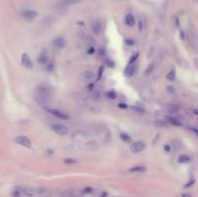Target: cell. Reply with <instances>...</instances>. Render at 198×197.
<instances>
[{
  "mask_svg": "<svg viewBox=\"0 0 198 197\" xmlns=\"http://www.w3.org/2000/svg\"><path fill=\"white\" fill-rule=\"evenodd\" d=\"M82 0H61L59 3H58V6H61V7H67V6H71V5H74V4H77V3H80Z\"/></svg>",
  "mask_w": 198,
  "mask_h": 197,
  "instance_id": "obj_10",
  "label": "cell"
},
{
  "mask_svg": "<svg viewBox=\"0 0 198 197\" xmlns=\"http://www.w3.org/2000/svg\"><path fill=\"white\" fill-rule=\"evenodd\" d=\"M193 113H194L195 115L198 116V109H193Z\"/></svg>",
  "mask_w": 198,
  "mask_h": 197,
  "instance_id": "obj_39",
  "label": "cell"
},
{
  "mask_svg": "<svg viewBox=\"0 0 198 197\" xmlns=\"http://www.w3.org/2000/svg\"><path fill=\"white\" fill-rule=\"evenodd\" d=\"M85 148L87 151H90V152H93V151H96L97 149L99 148V144L97 141H94V140H92V141H89L86 143L85 145Z\"/></svg>",
  "mask_w": 198,
  "mask_h": 197,
  "instance_id": "obj_12",
  "label": "cell"
},
{
  "mask_svg": "<svg viewBox=\"0 0 198 197\" xmlns=\"http://www.w3.org/2000/svg\"><path fill=\"white\" fill-rule=\"evenodd\" d=\"M50 127H51V130H52L55 133H57L58 135H66L69 131L67 127L64 125H61V124H53Z\"/></svg>",
  "mask_w": 198,
  "mask_h": 197,
  "instance_id": "obj_2",
  "label": "cell"
},
{
  "mask_svg": "<svg viewBox=\"0 0 198 197\" xmlns=\"http://www.w3.org/2000/svg\"><path fill=\"white\" fill-rule=\"evenodd\" d=\"M65 43H66L65 39H64L63 37H57V38H55L53 41V46L56 47V49H63V47L65 46Z\"/></svg>",
  "mask_w": 198,
  "mask_h": 197,
  "instance_id": "obj_8",
  "label": "cell"
},
{
  "mask_svg": "<svg viewBox=\"0 0 198 197\" xmlns=\"http://www.w3.org/2000/svg\"><path fill=\"white\" fill-rule=\"evenodd\" d=\"M80 77H81V79H82V80L90 81V80H92L93 78H95V73L93 72H91V71H86V72L81 73Z\"/></svg>",
  "mask_w": 198,
  "mask_h": 197,
  "instance_id": "obj_11",
  "label": "cell"
},
{
  "mask_svg": "<svg viewBox=\"0 0 198 197\" xmlns=\"http://www.w3.org/2000/svg\"><path fill=\"white\" fill-rule=\"evenodd\" d=\"M76 160L75 159H65L64 160V163H67V164H72V163H76Z\"/></svg>",
  "mask_w": 198,
  "mask_h": 197,
  "instance_id": "obj_27",
  "label": "cell"
},
{
  "mask_svg": "<svg viewBox=\"0 0 198 197\" xmlns=\"http://www.w3.org/2000/svg\"><path fill=\"white\" fill-rule=\"evenodd\" d=\"M91 96H92V98L94 99V100H100L101 99V93L99 91H92V94H91Z\"/></svg>",
  "mask_w": 198,
  "mask_h": 197,
  "instance_id": "obj_23",
  "label": "cell"
},
{
  "mask_svg": "<svg viewBox=\"0 0 198 197\" xmlns=\"http://www.w3.org/2000/svg\"><path fill=\"white\" fill-rule=\"evenodd\" d=\"M39 61H40L41 63H46V57L44 55H41L40 58H39Z\"/></svg>",
  "mask_w": 198,
  "mask_h": 197,
  "instance_id": "obj_29",
  "label": "cell"
},
{
  "mask_svg": "<svg viewBox=\"0 0 198 197\" xmlns=\"http://www.w3.org/2000/svg\"><path fill=\"white\" fill-rule=\"evenodd\" d=\"M135 71H136V66L131 64L130 66L127 67L126 71H125V74H126L127 76H132L133 74H134Z\"/></svg>",
  "mask_w": 198,
  "mask_h": 197,
  "instance_id": "obj_14",
  "label": "cell"
},
{
  "mask_svg": "<svg viewBox=\"0 0 198 197\" xmlns=\"http://www.w3.org/2000/svg\"><path fill=\"white\" fill-rule=\"evenodd\" d=\"M154 67H155V65H154V63H152V64H150L149 65V67L147 68V70L145 71V74H150L152 72H153V70H154Z\"/></svg>",
  "mask_w": 198,
  "mask_h": 197,
  "instance_id": "obj_26",
  "label": "cell"
},
{
  "mask_svg": "<svg viewBox=\"0 0 198 197\" xmlns=\"http://www.w3.org/2000/svg\"><path fill=\"white\" fill-rule=\"evenodd\" d=\"M102 73H104V67H101V68H100V70H99V76H98L97 80H100V78L102 77Z\"/></svg>",
  "mask_w": 198,
  "mask_h": 197,
  "instance_id": "obj_28",
  "label": "cell"
},
{
  "mask_svg": "<svg viewBox=\"0 0 198 197\" xmlns=\"http://www.w3.org/2000/svg\"><path fill=\"white\" fill-rule=\"evenodd\" d=\"M120 138H121L123 141L127 142V143H131L132 142V137L127 133H121L120 134Z\"/></svg>",
  "mask_w": 198,
  "mask_h": 197,
  "instance_id": "obj_20",
  "label": "cell"
},
{
  "mask_svg": "<svg viewBox=\"0 0 198 197\" xmlns=\"http://www.w3.org/2000/svg\"><path fill=\"white\" fill-rule=\"evenodd\" d=\"M146 145L144 142L142 141H137V142H133L131 145V151L133 154H137V153L142 152L145 149Z\"/></svg>",
  "mask_w": 198,
  "mask_h": 197,
  "instance_id": "obj_4",
  "label": "cell"
},
{
  "mask_svg": "<svg viewBox=\"0 0 198 197\" xmlns=\"http://www.w3.org/2000/svg\"><path fill=\"white\" fill-rule=\"evenodd\" d=\"M106 96L107 98L110 99V100H114L116 98V93L114 91H109L108 93H106Z\"/></svg>",
  "mask_w": 198,
  "mask_h": 197,
  "instance_id": "obj_25",
  "label": "cell"
},
{
  "mask_svg": "<svg viewBox=\"0 0 198 197\" xmlns=\"http://www.w3.org/2000/svg\"><path fill=\"white\" fill-rule=\"evenodd\" d=\"M146 171V167L145 166H134V167H132L130 169V172H144Z\"/></svg>",
  "mask_w": 198,
  "mask_h": 197,
  "instance_id": "obj_18",
  "label": "cell"
},
{
  "mask_svg": "<svg viewBox=\"0 0 198 197\" xmlns=\"http://www.w3.org/2000/svg\"><path fill=\"white\" fill-rule=\"evenodd\" d=\"M35 192L39 195H49V190L46 189V187H38L35 190Z\"/></svg>",
  "mask_w": 198,
  "mask_h": 197,
  "instance_id": "obj_16",
  "label": "cell"
},
{
  "mask_svg": "<svg viewBox=\"0 0 198 197\" xmlns=\"http://www.w3.org/2000/svg\"><path fill=\"white\" fill-rule=\"evenodd\" d=\"M94 51H95L94 47H92V49H89V54H92V53H94Z\"/></svg>",
  "mask_w": 198,
  "mask_h": 197,
  "instance_id": "obj_37",
  "label": "cell"
},
{
  "mask_svg": "<svg viewBox=\"0 0 198 197\" xmlns=\"http://www.w3.org/2000/svg\"><path fill=\"white\" fill-rule=\"evenodd\" d=\"M36 98L40 100V102H46V100L50 98V90L47 88L46 86L44 85H39L36 88Z\"/></svg>",
  "mask_w": 198,
  "mask_h": 197,
  "instance_id": "obj_1",
  "label": "cell"
},
{
  "mask_svg": "<svg viewBox=\"0 0 198 197\" xmlns=\"http://www.w3.org/2000/svg\"><path fill=\"white\" fill-rule=\"evenodd\" d=\"M167 90H168L170 93H173V92H174V88H173L172 86H168V87H167Z\"/></svg>",
  "mask_w": 198,
  "mask_h": 197,
  "instance_id": "obj_33",
  "label": "cell"
},
{
  "mask_svg": "<svg viewBox=\"0 0 198 197\" xmlns=\"http://www.w3.org/2000/svg\"><path fill=\"white\" fill-rule=\"evenodd\" d=\"M21 64H22L23 67L26 69L31 70L33 68V62L27 53H23L22 55H21Z\"/></svg>",
  "mask_w": 198,
  "mask_h": 197,
  "instance_id": "obj_6",
  "label": "cell"
},
{
  "mask_svg": "<svg viewBox=\"0 0 198 197\" xmlns=\"http://www.w3.org/2000/svg\"><path fill=\"white\" fill-rule=\"evenodd\" d=\"M193 183H194V180H192V181H191V182H189V183H188L187 185H186V187H188L192 186V185H193Z\"/></svg>",
  "mask_w": 198,
  "mask_h": 197,
  "instance_id": "obj_34",
  "label": "cell"
},
{
  "mask_svg": "<svg viewBox=\"0 0 198 197\" xmlns=\"http://www.w3.org/2000/svg\"><path fill=\"white\" fill-rule=\"evenodd\" d=\"M85 191H86V192H91V191H92V189H91V187H87V189H85Z\"/></svg>",
  "mask_w": 198,
  "mask_h": 197,
  "instance_id": "obj_38",
  "label": "cell"
},
{
  "mask_svg": "<svg viewBox=\"0 0 198 197\" xmlns=\"http://www.w3.org/2000/svg\"><path fill=\"white\" fill-rule=\"evenodd\" d=\"M21 16H23L24 19L31 21V20H34L38 16V13L35 11H32V10H26V11L21 13Z\"/></svg>",
  "mask_w": 198,
  "mask_h": 197,
  "instance_id": "obj_7",
  "label": "cell"
},
{
  "mask_svg": "<svg viewBox=\"0 0 198 197\" xmlns=\"http://www.w3.org/2000/svg\"><path fill=\"white\" fill-rule=\"evenodd\" d=\"M92 31H93V33L95 35H96V36H99V35L101 34V32H102V25L100 23V21H98V20L93 21V23H92Z\"/></svg>",
  "mask_w": 198,
  "mask_h": 197,
  "instance_id": "obj_9",
  "label": "cell"
},
{
  "mask_svg": "<svg viewBox=\"0 0 198 197\" xmlns=\"http://www.w3.org/2000/svg\"><path fill=\"white\" fill-rule=\"evenodd\" d=\"M170 150H171L170 145H168V144H166V145H164V151H165V152H170Z\"/></svg>",
  "mask_w": 198,
  "mask_h": 197,
  "instance_id": "obj_31",
  "label": "cell"
},
{
  "mask_svg": "<svg viewBox=\"0 0 198 197\" xmlns=\"http://www.w3.org/2000/svg\"><path fill=\"white\" fill-rule=\"evenodd\" d=\"M14 141L19 144L20 146H23V147H26V148H31V141L29 140L28 137L24 136V135H19V136H16L15 138Z\"/></svg>",
  "mask_w": 198,
  "mask_h": 197,
  "instance_id": "obj_3",
  "label": "cell"
},
{
  "mask_svg": "<svg viewBox=\"0 0 198 197\" xmlns=\"http://www.w3.org/2000/svg\"><path fill=\"white\" fill-rule=\"evenodd\" d=\"M125 42H126V43H128L129 46H132L133 45V41L132 40H126Z\"/></svg>",
  "mask_w": 198,
  "mask_h": 197,
  "instance_id": "obj_32",
  "label": "cell"
},
{
  "mask_svg": "<svg viewBox=\"0 0 198 197\" xmlns=\"http://www.w3.org/2000/svg\"><path fill=\"white\" fill-rule=\"evenodd\" d=\"M46 111L49 112L50 114H52L53 116L57 117V118H60V119L62 120H68L69 119V116L66 114V113H64L60 110H57V109H53V108H46Z\"/></svg>",
  "mask_w": 198,
  "mask_h": 197,
  "instance_id": "obj_5",
  "label": "cell"
},
{
  "mask_svg": "<svg viewBox=\"0 0 198 197\" xmlns=\"http://www.w3.org/2000/svg\"><path fill=\"white\" fill-rule=\"evenodd\" d=\"M182 197H191V195L189 193H184V194H182Z\"/></svg>",
  "mask_w": 198,
  "mask_h": 197,
  "instance_id": "obj_36",
  "label": "cell"
},
{
  "mask_svg": "<svg viewBox=\"0 0 198 197\" xmlns=\"http://www.w3.org/2000/svg\"><path fill=\"white\" fill-rule=\"evenodd\" d=\"M106 65L109 66L110 68H113V67H114V63H113L111 60H107V61H106Z\"/></svg>",
  "mask_w": 198,
  "mask_h": 197,
  "instance_id": "obj_30",
  "label": "cell"
},
{
  "mask_svg": "<svg viewBox=\"0 0 198 197\" xmlns=\"http://www.w3.org/2000/svg\"><path fill=\"white\" fill-rule=\"evenodd\" d=\"M175 70L173 69V70H171V71L167 73V76H166V78L168 80H174V78H175Z\"/></svg>",
  "mask_w": 198,
  "mask_h": 197,
  "instance_id": "obj_22",
  "label": "cell"
},
{
  "mask_svg": "<svg viewBox=\"0 0 198 197\" xmlns=\"http://www.w3.org/2000/svg\"><path fill=\"white\" fill-rule=\"evenodd\" d=\"M191 160V157L187 155H181L179 157H178V161L180 163H188V161Z\"/></svg>",
  "mask_w": 198,
  "mask_h": 197,
  "instance_id": "obj_19",
  "label": "cell"
},
{
  "mask_svg": "<svg viewBox=\"0 0 198 197\" xmlns=\"http://www.w3.org/2000/svg\"><path fill=\"white\" fill-rule=\"evenodd\" d=\"M125 22L128 26H133L135 23V19H134V16H133L132 14H128L125 17Z\"/></svg>",
  "mask_w": 198,
  "mask_h": 197,
  "instance_id": "obj_15",
  "label": "cell"
},
{
  "mask_svg": "<svg viewBox=\"0 0 198 197\" xmlns=\"http://www.w3.org/2000/svg\"><path fill=\"white\" fill-rule=\"evenodd\" d=\"M168 112L170 114H176V113L179 112V107L176 106H170L168 107Z\"/></svg>",
  "mask_w": 198,
  "mask_h": 197,
  "instance_id": "obj_21",
  "label": "cell"
},
{
  "mask_svg": "<svg viewBox=\"0 0 198 197\" xmlns=\"http://www.w3.org/2000/svg\"><path fill=\"white\" fill-rule=\"evenodd\" d=\"M166 121L168 122L169 124H172L174 126L182 125V122H181L177 117H174V116H166Z\"/></svg>",
  "mask_w": 198,
  "mask_h": 197,
  "instance_id": "obj_13",
  "label": "cell"
},
{
  "mask_svg": "<svg viewBox=\"0 0 198 197\" xmlns=\"http://www.w3.org/2000/svg\"><path fill=\"white\" fill-rule=\"evenodd\" d=\"M106 195H107V193H106V192H104V193H102V197H105Z\"/></svg>",
  "mask_w": 198,
  "mask_h": 197,
  "instance_id": "obj_41",
  "label": "cell"
},
{
  "mask_svg": "<svg viewBox=\"0 0 198 197\" xmlns=\"http://www.w3.org/2000/svg\"><path fill=\"white\" fill-rule=\"evenodd\" d=\"M131 109L132 111H134L135 113H137V114H144L145 113V109L144 108H142V107H140V106H131Z\"/></svg>",
  "mask_w": 198,
  "mask_h": 197,
  "instance_id": "obj_17",
  "label": "cell"
},
{
  "mask_svg": "<svg viewBox=\"0 0 198 197\" xmlns=\"http://www.w3.org/2000/svg\"><path fill=\"white\" fill-rule=\"evenodd\" d=\"M192 131H194V133L198 135V130H197L196 129H192Z\"/></svg>",
  "mask_w": 198,
  "mask_h": 197,
  "instance_id": "obj_40",
  "label": "cell"
},
{
  "mask_svg": "<svg viewBox=\"0 0 198 197\" xmlns=\"http://www.w3.org/2000/svg\"><path fill=\"white\" fill-rule=\"evenodd\" d=\"M118 106L120 107V108H127L128 106H126V104H123V103H119L118 104Z\"/></svg>",
  "mask_w": 198,
  "mask_h": 197,
  "instance_id": "obj_35",
  "label": "cell"
},
{
  "mask_svg": "<svg viewBox=\"0 0 198 197\" xmlns=\"http://www.w3.org/2000/svg\"><path fill=\"white\" fill-rule=\"evenodd\" d=\"M138 57H139V52H136V53H134L133 54L132 57L130 58V64H133L135 62V61L138 59Z\"/></svg>",
  "mask_w": 198,
  "mask_h": 197,
  "instance_id": "obj_24",
  "label": "cell"
}]
</instances>
